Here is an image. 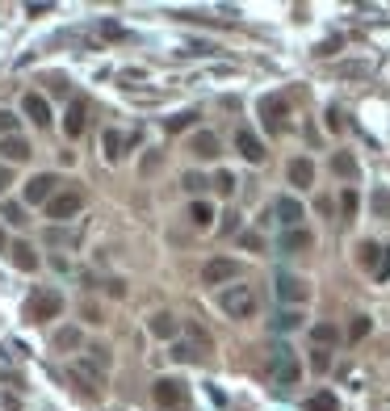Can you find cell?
<instances>
[{
    "mask_svg": "<svg viewBox=\"0 0 390 411\" xmlns=\"http://www.w3.org/2000/svg\"><path fill=\"white\" fill-rule=\"evenodd\" d=\"M122 147H126V139H122L118 130H105V156H109V160H114V164L122 160Z\"/></svg>",
    "mask_w": 390,
    "mask_h": 411,
    "instance_id": "cb8c5ba5",
    "label": "cell"
},
{
    "mask_svg": "<svg viewBox=\"0 0 390 411\" xmlns=\"http://www.w3.org/2000/svg\"><path fill=\"white\" fill-rule=\"evenodd\" d=\"M311 340H315L319 348H331V344L340 340V332H336V323H315V328H311Z\"/></svg>",
    "mask_w": 390,
    "mask_h": 411,
    "instance_id": "44dd1931",
    "label": "cell"
},
{
    "mask_svg": "<svg viewBox=\"0 0 390 411\" xmlns=\"http://www.w3.org/2000/svg\"><path fill=\"white\" fill-rule=\"evenodd\" d=\"M235 261H227V256H214V261L202 269V285H222V281H235Z\"/></svg>",
    "mask_w": 390,
    "mask_h": 411,
    "instance_id": "ba28073f",
    "label": "cell"
},
{
    "mask_svg": "<svg viewBox=\"0 0 390 411\" xmlns=\"http://www.w3.org/2000/svg\"><path fill=\"white\" fill-rule=\"evenodd\" d=\"M373 214L378 219H390V189H378L373 193Z\"/></svg>",
    "mask_w": 390,
    "mask_h": 411,
    "instance_id": "f546056e",
    "label": "cell"
},
{
    "mask_svg": "<svg viewBox=\"0 0 390 411\" xmlns=\"http://www.w3.org/2000/svg\"><path fill=\"white\" fill-rule=\"evenodd\" d=\"M311 365H315V370H327V365H331V357H327V348H315V357H311Z\"/></svg>",
    "mask_w": 390,
    "mask_h": 411,
    "instance_id": "f35d334b",
    "label": "cell"
},
{
    "mask_svg": "<svg viewBox=\"0 0 390 411\" xmlns=\"http://www.w3.org/2000/svg\"><path fill=\"white\" fill-rule=\"evenodd\" d=\"M84 210V193L80 189H64V193H55L50 197V206H46V219H55V223H68V219H76Z\"/></svg>",
    "mask_w": 390,
    "mask_h": 411,
    "instance_id": "5b68a950",
    "label": "cell"
},
{
    "mask_svg": "<svg viewBox=\"0 0 390 411\" xmlns=\"http://www.w3.org/2000/svg\"><path fill=\"white\" fill-rule=\"evenodd\" d=\"M173 357H177V361H193L197 352H193V344H177V348H173Z\"/></svg>",
    "mask_w": 390,
    "mask_h": 411,
    "instance_id": "ab89813d",
    "label": "cell"
},
{
    "mask_svg": "<svg viewBox=\"0 0 390 411\" xmlns=\"http://www.w3.org/2000/svg\"><path fill=\"white\" fill-rule=\"evenodd\" d=\"M214 189H218V193H235V177H231V172H218V177H214Z\"/></svg>",
    "mask_w": 390,
    "mask_h": 411,
    "instance_id": "8d00e7d4",
    "label": "cell"
},
{
    "mask_svg": "<svg viewBox=\"0 0 390 411\" xmlns=\"http://www.w3.org/2000/svg\"><path fill=\"white\" fill-rule=\"evenodd\" d=\"M189 403V386L181 378H159L155 382V407L159 411H181Z\"/></svg>",
    "mask_w": 390,
    "mask_h": 411,
    "instance_id": "277c9868",
    "label": "cell"
},
{
    "mask_svg": "<svg viewBox=\"0 0 390 411\" xmlns=\"http://www.w3.org/2000/svg\"><path fill=\"white\" fill-rule=\"evenodd\" d=\"M302 323V315L298 311H282V315H273V332H294Z\"/></svg>",
    "mask_w": 390,
    "mask_h": 411,
    "instance_id": "83f0119b",
    "label": "cell"
},
{
    "mask_svg": "<svg viewBox=\"0 0 390 411\" xmlns=\"http://www.w3.org/2000/svg\"><path fill=\"white\" fill-rule=\"evenodd\" d=\"M84 101H72V106H68V114H64V130H68V139H76L80 130H84Z\"/></svg>",
    "mask_w": 390,
    "mask_h": 411,
    "instance_id": "ac0fdd59",
    "label": "cell"
},
{
    "mask_svg": "<svg viewBox=\"0 0 390 411\" xmlns=\"http://www.w3.org/2000/svg\"><path fill=\"white\" fill-rule=\"evenodd\" d=\"M55 189H59V177L55 172H38V177H30L26 181V201L30 206H50V197H55Z\"/></svg>",
    "mask_w": 390,
    "mask_h": 411,
    "instance_id": "8992f818",
    "label": "cell"
},
{
    "mask_svg": "<svg viewBox=\"0 0 390 411\" xmlns=\"http://www.w3.org/2000/svg\"><path fill=\"white\" fill-rule=\"evenodd\" d=\"M181 185H185L189 193H202V189H206L210 181H206V177H197V172H185V177H181Z\"/></svg>",
    "mask_w": 390,
    "mask_h": 411,
    "instance_id": "d590c367",
    "label": "cell"
},
{
    "mask_svg": "<svg viewBox=\"0 0 390 411\" xmlns=\"http://www.w3.org/2000/svg\"><path fill=\"white\" fill-rule=\"evenodd\" d=\"M286 177H290V185H298V189H311V185H315V164H311L306 156H298V160H290Z\"/></svg>",
    "mask_w": 390,
    "mask_h": 411,
    "instance_id": "4fadbf2b",
    "label": "cell"
},
{
    "mask_svg": "<svg viewBox=\"0 0 390 411\" xmlns=\"http://www.w3.org/2000/svg\"><path fill=\"white\" fill-rule=\"evenodd\" d=\"M80 344H84V336H80L76 328H64V332H55V348H64V352H68V348H80Z\"/></svg>",
    "mask_w": 390,
    "mask_h": 411,
    "instance_id": "d4e9b609",
    "label": "cell"
},
{
    "mask_svg": "<svg viewBox=\"0 0 390 411\" xmlns=\"http://www.w3.org/2000/svg\"><path fill=\"white\" fill-rule=\"evenodd\" d=\"M306 411H336V394H331V390L311 394V399H306Z\"/></svg>",
    "mask_w": 390,
    "mask_h": 411,
    "instance_id": "484cf974",
    "label": "cell"
},
{
    "mask_svg": "<svg viewBox=\"0 0 390 411\" xmlns=\"http://www.w3.org/2000/svg\"><path fill=\"white\" fill-rule=\"evenodd\" d=\"M26 13L30 17H42V13H50V5H26Z\"/></svg>",
    "mask_w": 390,
    "mask_h": 411,
    "instance_id": "7bdbcfd3",
    "label": "cell"
},
{
    "mask_svg": "<svg viewBox=\"0 0 390 411\" xmlns=\"http://www.w3.org/2000/svg\"><path fill=\"white\" fill-rule=\"evenodd\" d=\"M0 214H5L13 227H26V223H30V219H26V206H21V201H5V206H0Z\"/></svg>",
    "mask_w": 390,
    "mask_h": 411,
    "instance_id": "4316f807",
    "label": "cell"
},
{
    "mask_svg": "<svg viewBox=\"0 0 390 411\" xmlns=\"http://www.w3.org/2000/svg\"><path fill=\"white\" fill-rule=\"evenodd\" d=\"M373 281H390V248H382V261L373 269Z\"/></svg>",
    "mask_w": 390,
    "mask_h": 411,
    "instance_id": "836d02e7",
    "label": "cell"
},
{
    "mask_svg": "<svg viewBox=\"0 0 390 411\" xmlns=\"http://www.w3.org/2000/svg\"><path fill=\"white\" fill-rule=\"evenodd\" d=\"M218 306H222L231 319H252L260 302H256V290H252V285H235V281H231L227 290L218 294Z\"/></svg>",
    "mask_w": 390,
    "mask_h": 411,
    "instance_id": "6da1fadb",
    "label": "cell"
},
{
    "mask_svg": "<svg viewBox=\"0 0 390 411\" xmlns=\"http://www.w3.org/2000/svg\"><path fill=\"white\" fill-rule=\"evenodd\" d=\"M197 122V114L193 110H185V114H177V118H168V134H177V130H189Z\"/></svg>",
    "mask_w": 390,
    "mask_h": 411,
    "instance_id": "f1b7e54d",
    "label": "cell"
},
{
    "mask_svg": "<svg viewBox=\"0 0 390 411\" xmlns=\"http://www.w3.org/2000/svg\"><path fill=\"white\" fill-rule=\"evenodd\" d=\"M269 374H273V382H277V386H294V382L302 378V365H298L294 348L277 344V348H273V357H269Z\"/></svg>",
    "mask_w": 390,
    "mask_h": 411,
    "instance_id": "7a4b0ae2",
    "label": "cell"
},
{
    "mask_svg": "<svg viewBox=\"0 0 390 411\" xmlns=\"http://www.w3.org/2000/svg\"><path fill=\"white\" fill-rule=\"evenodd\" d=\"M189 223H193V227H202V231H206V227H214V206H210V201H202V197H193V206H189Z\"/></svg>",
    "mask_w": 390,
    "mask_h": 411,
    "instance_id": "d6986e66",
    "label": "cell"
},
{
    "mask_svg": "<svg viewBox=\"0 0 390 411\" xmlns=\"http://www.w3.org/2000/svg\"><path fill=\"white\" fill-rule=\"evenodd\" d=\"M235 147H240V156H244L248 164H264V143H260L248 126H240V130H235Z\"/></svg>",
    "mask_w": 390,
    "mask_h": 411,
    "instance_id": "9c48e42d",
    "label": "cell"
},
{
    "mask_svg": "<svg viewBox=\"0 0 390 411\" xmlns=\"http://www.w3.org/2000/svg\"><path fill=\"white\" fill-rule=\"evenodd\" d=\"M365 336H369V319H365V315H357V319H353V328H349V340H353V344H361Z\"/></svg>",
    "mask_w": 390,
    "mask_h": 411,
    "instance_id": "4dcf8cb0",
    "label": "cell"
},
{
    "mask_svg": "<svg viewBox=\"0 0 390 411\" xmlns=\"http://www.w3.org/2000/svg\"><path fill=\"white\" fill-rule=\"evenodd\" d=\"M382 248L386 243H361V269L373 277V269H378V261H382Z\"/></svg>",
    "mask_w": 390,
    "mask_h": 411,
    "instance_id": "603a6c76",
    "label": "cell"
},
{
    "mask_svg": "<svg viewBox=\"0 0 390 411\" xmlns=\"http://www.w3.org/2000/svg\"><path fill=\"white\" fill-rule=\"evenodd\" d=\"M286 114H290V106H286L282 97H264V101H260V118H264L269 130H282V126H286Z\"/></svg>",
    "mask_w": 390,
    "mask_h": 411,
    "instance_id": "30bf717a",
    "label": "cell"
},
{
    "mask_svg": "<svg viewBox=\"0 0 390 411\" xmlns=\"http://www.w3.org/2000/svg\"><path fill=\"white\" fill-rule=\"evenodd\" d=\"M159 164H164V156H159V151H147V156H143V164H139V172H143V177H151Z\"/></svg>",
    "mask_w": 390,
    "mask_h": 411,
    "instance_id": "d6a6232c",
    "label": "cell"
},
{
    "mask_svg": "<svg viewBox=\"0 0 390 411\" xmlns=\"http://www.w3.org/2000/svg\"><path fill=\"white\" fill-rule=\"evenodd\" d=\"M331 172L344 177V181H357V160L349 156V151H336V156H331Z\"/></svg>",
    "mask_w": 390,
    "mask_h": 411,
    "instance_id": "ffe728a7",
    "label": "cell"
},
{
    "mask_svg": "<svg viewBox=\"0 0 390 411\" xmlns=\"http://www.w3.org/2000/svg\"><path fill=\"white\" fill-rule=\"evenodd\" d=\"M9 185V168H0V189H5Z\"/></svg>",
    "mask_w": 390,
    "mask_h": 411,
    "instance_id": "ee69618b",
    "label": "cell"
},
{
    "mask_svg": "<svg viewBox=\"0 0 390 411\" xmlns=\"http://www.w3.org/2000/svg\"><path fill=\"white\" fill-rule=\"evenodd\" d=\"M222 219H227V223H222V235H231L240 227V214H222Z\"/></svg>",
    "mask_w": 390,
    "mask_h": 411,
    "instance_id": "b9f144b4",
    "label": "cell"
},
{
    "mask_svg": "<svg viewBox=\"0 0 390 411\" xmlns=\"http://www.w3.org/2000/svg\"><path fill=\"white\" fill-rule=\"evenodd\" d=\"M0 252H5V231H0Z\"/></svg>",
    "mask_w": 390,
    "mask_h": 411,
    "instance_id": "f6af8a7d",
    "label": "cell"
},
{
    "mask_svg": "<svg viewBox=\"0 0 390 411\" xmlns=\"http://www.w3.org/2000/svg\"><path fill=\"white\" fill-rule=\"evenodd\" d=\"M240 243H244L248 252H260V248H264V239H260L256 231H244V235H240Z\"/></svg>",
    "mask_w": 390,
    "mask_h": 411,
    "instance_id": "74e56055",
    "label": "cell"
},
{
    "mask_svg": "<svg viewBox=\"0 0 390 411\" xmlns=\"http://www.w3.org/2000/svg\"><path fill=\"white\" fill-rule=\"evenodd\" d=\"M0 156L9 164H21V160H30V143L21 134H9V139H0Z\"/></svg>",
    "mask_w": 390,
    "mask_h": 411,
    "instance_id": "2e32d148",
    "label": "cell"
},
{
    "mask_svg": "<svg viewBox=\"0 0 390 411\" xmlns=\"http://www.w3.org/2000/svg\"><path fill=\"white\" fill-rule=\"evenodd\" d=\"M147 328H151V336H159V340H177V332H181L177 315H168V311H155Z\"/></svg>",
    "mask_w": 390,
    "mask_h": 411,
    "instance_id": "5bb4252c",
    "label": "cell"
},
{
    "mask_svg": "<svg viewBox=\"0 0 390 411\" xmlns=\"http://www.w3.org/2000/svg\"><path fill=\"white\" fill-rule=\"evenodd\" d=\"M311 243H315V235H311L306 227H294V231L282 235V243H277V248H282V252H306Z\"/></svg>",
    "mask_w": 390,
    "mask_h": 411,
    "instance_id": "e0dca14e",
    "label": "cell"
},
{
    "mask_svg": "<svg viewBox=\"0 0 390 411\" xmlns=\"http://www.w3.org/2000/svg\"><path fill=\"white\" fill-rule=\"evenodd\" d=\"M273 214H277V223H282L286 231H294V227L302 223V201H294V197H277V201H273Z\"/></svg>",
    "mask_w": 390,
    "mask_h": 411,
    "instance_id": "8fae6325",
    "label": "cell"
},
{
    "mask_svg": "<svg viewBox=\"0 0 390 411\" xmlns=\"http://www.w3.org/2000/svg\"><path fill=\"white\" fill-rule=\"evenodd\" d=\"M9 134H17V118L9 110H0V139H9Z\"/></svg>",
    "mask_w": 390,
    "mask_h": 411,
    "instance_id": "e575fe53",
    "label": "cell"
},
{
    "mask_svg": "<svg viewBox=\"0 0 390 411\" xmlns=\"http://www.w3.org/2000/svg\"><path fill=\"white\" fill-rule=\"evenodd\" d=\"M189 151L197 160H218V139L210 134V130H197L193 139H189Z\"/></svg>",
    "mask_w": 390,
    "mask_h": 411,
    "instance_id": "9a60e30c",
    "label": "cell"
},
{
    "mask_svg": "<svg viewBox=\"0 0 390 411\" xmlns=\"http://www.w3.org/2000/svg\"><path fill=\"white\" fill-rule=\"evenodd\" d=\"M357 206H361V201H357V193H353V189H344V193H340V214H344V219H353V214H357Z\"/></svg>",
    "mask_w": 390,
    "mask_h": 411,
    "instance_id": "1f68e13d",
    "label": "cell"
},
{
    "mask_svg": "<svg viewBox=\"0 0 390 411\" xmlns=\"http://www.w3.org/2000/svg\"><path fill=\"white\" fill-rule=\"evenodd\" d=\"M340 76H369V68H365V63H344Z\"/></svg>",
    "mask_w": 390,
    "mask_h": 411,
    "instance_id": "60d3db41",
    "label": "cell"
},
{
    "mask_svg": "<svg viewBox=\"0 0 390 411\" xmlns=\"http://www.w3.org/2000/svg\"><path fill=\"white\" fill-rule=\"evenodd\" d=\"M21 114H26L34 126H50V106H46V97H42V92H26Z\"/></svg>",
    "mask_w": 390,
    "mask_h": 411,
    "instance_id": "7c38bea8",
    "label": "cell"
},
{
    "mask_svg": "<svg viewBox=\"0 0 390 411\" xmlns=\"http://www.w3.org/2000/svg\"><path fill=\"white\" fill-rule=\"evenodd\" d=\"M13 265H17V269H26V273H30V269H38V256H34V248H30V243H13Z\"/></svg>",
    "mask_w": 390,
    "mask_h": 411,
    "instance_id": "7402d4cb",
    "label": "cell"
},
{
    "mask_svg": "<svg viewBox=\"0 0 390 411\" xmlns=\"http://www.w3.org/2000/svg\"><path fill=\"white\" fill-rule=\"evenodd\" d=\"M273 290H277V298L290 302V306H298V302H306V298H311V285H306L302 277H294V273H277Z\"/></svg>",
    "mask_w": 390,
    "mask_h": 411,
    "instance_id": "52a82bcc",
    "label": "cell"
},
{
    "mask_svg": "<svg viewBox=\"0 0 390 411\" xmlns=\"http://www.w3.org/2000/svg\"><path fill=\"white\" fill-rule=\"evenodd\" d=\"M59 311H64V294L59 290H34L30 302H26V319H34V323H46Z\"/></svg>",
    "mask_w": 390,
    "mask_h": 411,
    "instance_id": "3957f363",
    "label": "cell"
}]
</instances>
